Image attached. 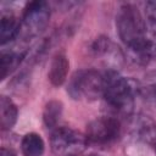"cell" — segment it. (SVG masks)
<instances>
[{"instance_id":"obj_1","label":"cell","mask_w":156,"mask_h":156,"mask_svg":"<svg viewBox=\"0 0 156 156\" xmlns=\"http://www.w3.org/2000/svg\"><path fill=\"white\" fill-rule=\"evenodd\" d=\"M116 26L119 38L128 46L129 51L149 52V40L145 37V20L135 6H121L116 16Z\"/></svg>"},{"instance_id":"obj_2","label":"cell","mask_w":156,"mask_h":156,"mask_svg":"<svg viewBox=\"0 0 156 156\" xmlns=\"http://www.w3.org/2000/svg\"><path fill=\"white\" fill-rule=\"evenodd\" d=\"M139 91L133 80L118 77L115 72L106 73V87L104 98L110 107L119 113H129L133 108L134 95Z\"/></svg>"},{"instance_id":"obj_3","label":"cell","mask_w":156,"mask_h":156,"mask_svg":"<svg viewBox=\"0 0 156 156\" xmlns=\"http://www.w3.org/2000/svg\"><path fill=\"white\" fill-rule=\"evenodd\" d=\"M106 87V73L102 74L94 69L78 71L76 72L68 84V94L78 100H96L100 96H104Z\"/></svg>"},{"instance_id":"obj_4","label":"cell","mask_w":156,"mask_h":156,"mask_svg":"<svg viewBox=\"0 0 156 156\" xmlns=\"http://www.w3.org/2000/svg\"><path fill=\"white\" fill-rule=\"evenodd\" d=\"M50 144L56 156H77L85 150L87 136L72 128L58 127L52 132Z\"/></svg>"},{"instance_id":"obj_5","label":"cell","mask_w":156,"mask_h":156,"mask_svg":"<svg viewBox=\"0 0 156 156\" xmlns=\"http://www.w3.org/2000/svg\"><path fill=\"white\" fill-rule=\"evenodd\" d=\"M119 135V123L112 117H99L87 126V138L94 144L106 145Z\"/></svg>"},{"instance_id":"obj_6","label":"cell","mask_w":156,"mask_h":156,"mask_svg":"<svg viewBox=\"0 0 156 156\" xmlns=\"http://www.w3.org/2000/svg\"><path fill=\"white\" fill-rule=\"evenodd\" d=\"M50 18V7L44 1H32L24 9L23 26L28 35L34 37L41 33Z\"/></svg>"},{"instance_id":"obj_7","label":"cell","mask_w":156,"mask_h":156,"mask_svg":"<svg viewBox=\"0 0 156 156\" xmlns=\"http://www.w3.org/2000/svg\"><path fill=\"white\" fill-rule=\"evenodd\" d=\"M68 60L63 54H57L50 65L49 69V79L51 84L55 87H60L65 83L67 78V72H68Z\"/></svg>"},{"instance_id":"obj_8","label":"cell","mask_w":156,"mask_h":156,"mask_svg":"<svg viewBox=\"0 0 156 156\" xmlns=\"http://www.w3.org/2000/svg\"><path fill=\"white\" fill-rule=\"evenodd\" d=\"M17 121V107L12 100L7 96H1L0 99V124L1 128L11 129Z\"/></svg>"},{"instance_id":"obj_9","label":"cell","mask_w":156,"mask_h":156,"mask_svg":"<svg viewBox=\"0 0 156 156\" xmlns=\"http://www.w3.org/2000/svg\"><path fill=\"white\" fill-rule=\"evenodd\" d=\"M135 133L139 139L146 141V143H152L156 144V124L152 119L149 117L141 116L135 121Z\"/></svg>"},{"instance_id":"obj_10","label":"cell","mask_w":156,"mask_h":156,"mask_svg":"<svg viewBox=\"0 0 156 156\" xmlns=\"http://www.w3.org/2000/svg\"><path fill=\"white\" fill-rule=\"evenodd\" d=\"M21 149L24 156H41L44 152V141L37 133H29L23 136Z\"/></svg>"},{"instance_id":"obj_11","label":"cell","mask_w":156,"mask_h":156,"mask_svg":"<svg viewBox=\"0 0 156 156\" xmlns=\"http://www.w3.org/2000/svg\"><path fill=\"white\" fill-rule=\"evenodd\" d=\"M20 32V24L13 16H2L0 23V43L4 45L13 40Z\"/></svg>"},{"instance_id":"obj_12","label":"cell","mask_w":156,"mask_h":156,"mask_svg":"<svg viewBox=\"0 0 156 156\" xmlns=\"http://www.w3.org/2000/svg\"><path fill=\"white\" fill-rule=\"evenodd\" d=\"M62 115V104L60 101H50L46 104L44 110V123L48 128H54Z\"/></svg>"},{"instance_id":"obj_13","label":"cell","mask_w":156,"mask_h":156,"mask_svg":"<svg viewBox=\"0 0 156 156\" xmlns=\"http://www.w3.org/2000/svg\"><path fill=\"white\" fill-rule=\"evenodd\" d=\"M23 54L18 52H7L1 55V63H0V69H1V79H5L7 74H10L22 61Z\"/></svg>"},{"instance_id":"obj_14","label":"cell","mask_w":156,"mask_h":156,"mask_svg":"<svg viewBox=\"0 0 156 156\" xmlns=\"http://www.w3.org/2000/svg\"><path fill=\"white\" fill-rule=\"evenodd\" d=\"M145 21L150 30L156 34V0L147 1L145 4Z\"/></svg>"},{"instance_id":"obj_15","label":"cell","mask_w":156,"mask_h":156,"mask_svg":"<svg viewBox=\"0 0 156 156\" xmlns=\"http://www.w3.org/2000/svg\"><path fill=\"white\" fill-rule=\"evenodd\" d=\"M138 93L143 96V99L149 105H151L152 107H156V83L140 87Z\"/></svg>"},{"instance_id":"obj_16","label":"cell","mask_w":156,"mask_h":156,"mask_svg":"<svg viewBox=\"0 0 156 156\" xmlns=\"http://www.w3.org/2000/svg\"><path fill=\"white\" fill-rule=\"evenodd\" d=\"M149 55L150 58L156 60V34L151 40H149Z\"/></svg>"},{"instance_id":"obj_17","label":"cell","mask_w":156,"mask_h":156,"mask_svg":"<svg viewBox=\"0 0 156 156\" xmlns=\"http://www.w3.org/2000/svg\"><path fill=\"white\" fill-rule=\"evenodd\" d=\"M0 156H16L11 150H7L5 147L1 149V152H0Z\"/></svg>"},{"instance_id":"obj_18","label":"cell","mask_w":156,"mask_h":156,"mask_svg":"<svg viewBox=\"0 0 156 156\" xmlns=\"http://www.w3.org/2000/svg\"><path fill=\"white\" fill-rule=\"evenodd\" d=\"M89 156H99V155H89Z\"/></svg>"},{"instance_id":"obj_19","label":"cell","mask_w":156,"mask_h":156,"mask_svg":"<svg viewBox=\"0 0 156 156\" xmlns=\"http://www.w3.org/2000/svg\"><path fill=\"white\" fill-rule=\"evenodd\" d=\"M155 151H156V144H155Z\"/></svg>"}]
</instances>
